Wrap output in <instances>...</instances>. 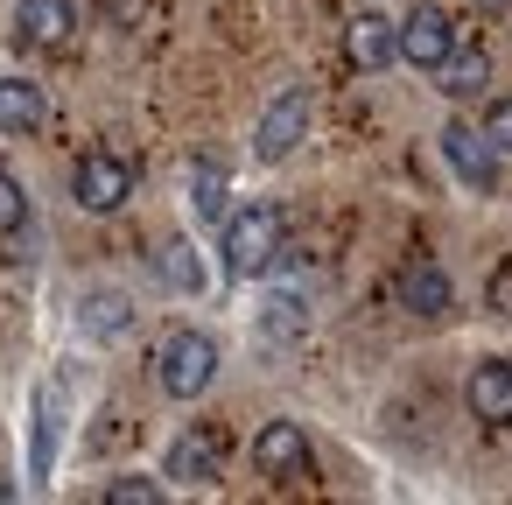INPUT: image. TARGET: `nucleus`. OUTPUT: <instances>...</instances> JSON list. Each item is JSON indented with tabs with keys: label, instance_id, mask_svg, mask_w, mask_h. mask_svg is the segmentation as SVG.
<instances>
[{
	"label": "nucleus",
	"instance_id": "nucleus-1",
	"mask_svg": "<svg viewBox=\"0 0 512 505\" xmlns=\"http://www.w3.org/2000/svg\"><path fill=\"white\" fill-rule=\"evenodd\" d=\"M281 253H288V225L274 204H239L225 218V274L232 281H260Z\"/></svg>",
	"mask_w": 512,
	"mask_h": 505
},
{
	"label": "nucleus",
	"instance_id": "nucleus-2",
	"mask_svg": "<svg viewBox=\"0 0 512 505\" xmlns=\"http://www.w3.org/2000/svg\"><path fill=\"white\" fill-rule=\"evenodd\" d=\"M155 365H162V393H169V400H197V393L218 379V344H211L204 330H176Z\"/></svg>",
	"mask_w": 512,
	"mask_h": 505
},
{
	"label": "nucleus",
	"instance_id": "nucleus-3",
	"mask_svg": "<svg viewBox=\"0 0 512 505\" xmlns=\"http://www.w3.org/2000/svg\"><path fill=\"white\" fill-rule=\"evenodd\" d=\"M435 141H442V162H449V176H456L463 190H498V148L484 141V127L449 120Z\"/></svg>",
	"mask_w": 512,
	"mask_h": 505
},
{
	"label": "nucleus",
	"instance_id": "nucleus-4",
	"mask_svg": "<svg viewBox=\"0 0 512 505\" xmlns=\"http://www.w3.org/2000/svg\"><path fill=\"white\" fill-rule=\"evenodd\" d=\"M302 134H309V92H281L267 113H260V127H253V155L260 162H288L295 148H302Z\"/></svg>",
	"mask_w": 512,
	"mask_h": 505
},
{
	"label": "nucleus",
	"instance_id": "nucleus-5",
	"mask_svg": "<svg viewBox=\"0 0 512 505\" xmlns=\"http://www.w3.org/2000/svg\"><path fill=\"white\" fill-rule=\"evenodd\" d=\"M456 57V22L442 15V8H414L407 22H400V64H414V71H442Z\"/></svg>",
	"mask_w": 512,
	"mask_h": 505
},
{
	"label": "nucleus",
	"instance_id": "nucleus-6",
	"mask_svg": "<svg viewBox=\"0 0 512 505\" xmlns=\"http://www.w3.org/2000/svg\"><path fill=\"white\" fill-rule=\"evenodd\" d=\"M71 197L85 204V211H120L127 197H134V169L120 162V155H85L78 162V176H71Z\"/></svg>",
	"mask_w": 512,
	"mask_h": 505
},
{
	"label": "nucleus",
	"instance_id": "nucleus-7",
	"mask_svg": "<svg viewBox=\"0 0 512 505\" xmlns=\"http://www.w3.org/2000/svg\"><path fill=\"white\" fill-rule=\"evenodd\" d=\"M253 463H260V477H274V484L309 477V435H302V421H267V428L253 435Z\"/></svg>",
	"mask_w": 512,
	"mask_h": 505
},
{
	"label": "nucleus",
	"instance_id": "nucleus-8",
	"mask_svg": "<svg viewBox=\"0 0 512 505\" xmlns=\"http://www.w3.org/2000/svg\"><path fill=\"white\" fill-rule=\"evenodd\" d=\"M463 400H470V414H477L484 428H512V358H484V365L470 372Z\"/></svg>",
	"mask_w": 512,
	"mask_h": 505
},
{
	"label": "nucleus",
	"instance_id": "nucleus-9",
	"mask_svg": "<svg viewBox=\"0 0 512 505\" xmlns=\"http://www.w3.org/2000/svg\"><path fill=\"white\" fill-rule=\"evenodd\" d=\"M344 57H351L358 71H386V64L400 57V22H386V15H351V22H344Z\"/></svg>",
	"mask_w": 512,
	"mask_h": 505
},
{
	"label": "nucleus",
	"instance_id": "nucleus-10",
	"mask_svg": "<svg viewBox=\"0 0 512 505\" xmlns=\"http://www.w3.org/2000/svg\"><path fill=\"white\" fill-rule=\"evenodd\" d=\"M449 302H456V288H449V274H442L435 260H407V267H400V309H407V316L435 323V316H449Z\"/></svg>",
	"mask_w": 512,
	"mask_h": 505
},
{
	"label": "nucleus",
	"instance_id": "nucleus-11",
	"mask_svg": "<svg viewBox=\"0 0 512 505\" xmlns=\"http://www.w3.org/2000/svg\"><path fill=\"white\" fill-rule=\"evenodd\" d=\"M218 470H225V449H218V435L204 421L169 442V477L176 484H218Z\"/></svg>",
	"mask_w": 512,
	"mask_h": 505
},
{
	"label": "nucleus",
	"instance_id": "nucleus-12",
	"mask_svg": "<svg viewBox=\"0 0 512 505\" xmlns=\"http://www.w3.org/2000/svg\"><path fill=\"white\" fill-rule=\"evenodd\" d=\"M15 29H22V43H36V50H64V43L78 36V8H71V0H22V8H15Z\"/></svg>",
	"mask_w": 512,
	"mask_h": 505
},
{
	"label": "nucleus",
	"instance_id": "nucleus-13",
	"mask_svg": "<svg viewBox=\"0 0 512 505\" xmlns=\"http://www.w3.org/2000/svg\"><path fill=\"white\" fill-rule=\"evenodd\" d=\"M78 323H85V337L120 344V337L134 330V302H127V295H113V288H92V295H85V309H78Z\"/></svg>",
	"mask_w": 512,
	"mask_h": 505
},
{
	"label": "nucleus",
	"instance_id": "nucleus-14",
	"mask_svg": "<svg viewBox=\"0 0 512 505\" xmlns=\"http://www.w3.org/2000/svg\"><path fill=\"white\" fill-rule=\"evenodd\" d=\"M43 120H50V106L29 78H0V134H36Z\"/></svg>",
	"mask_w": 512,
	"mask_h": 505
},
{
	"label": "nucleus",
	"instance_id": "nucleus-15",
	"mask_svg": "<svg viewBox=\"0 0 512 505\" xmlns=\"http://www.w3.org/2000/svg\"><path fill=\"white\" fill-rule=\"evenodd\" d=\"M442 78H449V85H442L449 99H477V92L491 85V57H484V50H470V43H456V57L442 64Z\"/></svg>",
	"mask_w": 512,
	"mask_h": 505
},
{
	"label": "nucleus",
	"instance_id": "nucleus-16",
	"mask_svg": "<svg viewBox=\"0 0 512 505\" xmlns=\"http://www.w3.org/2000/svg\"><path fill=\"white\" fill-rule=\"evenodd\" d=\"M190 204H197V218H232L225 211V169L218 162H190Z\"/></svg>",
	"mask_w": 512,
	"mask_h": 505
},
{
	"label": "nucleus",
	"instance_id": "nucleus-17",
	"mask_svg": "<svg viewBox=\"0 0 512 505\" xmlns=\"http://www.w3.org/2000/svg\"><path fill=\"white\" fill-rule=\"evenodd\" d=\"M22 225H29V197H22V183L8 169H0V239H15Z\"/></svg>",
	"mask_w": 512,
	"mask_h": 505
},
{
	"label": "nucleus",
	"instance_id": "nucleus-18",
	"mask_svg": "<svg viewBox=\"0 0 512 505\" xmlns=\"http://www.w3.org/2000/svg\"><path fill=\"white\" fill-rule=\"evenodd\" d=\"M106 505H162V484L155 477H113L106 484Z\"/></svg>",
	"mask_w": 512,
	"mask_h": 505
},
{
	"label": "nucleus",
	"instance_id": "nucleus-19",
	"mask_svg": "<svg viewBox=\"0 0 512 505\" xmlns=\"http://www.w3.org/2000/svg\"><path fill=\"white\" fill-rule=\"evenodd\" d=\"M477 127H484V141H491L498 155H512V99H491Z\"/></svg>",
	"mask_w": 512,
	"mask_h": 505
},
{
	"label": "nucleus",
	"instance_id": "nucleus-20",
	"mask_svg": "<svg viewBox=\"0 0 512 505\" xmlns=\"http://www.w3.org/2000/svg\"><path fill=\"white\" fill-rule=\"evenodd\" d=\"M484 309H491V316H512V253L484 274Z\"/></svg>",
	"mask_w": 512,
	"mask_h": 505
},
{
	"label": "nucleus",
	"instance_id": "nucleus-21",
	"mask_svg": "<svg viewBox=\"0 0 512 505\" xmlns=\"http://www.w3.org/2000/svg\"><path fill=\"white\" fill-rule=\"evenodd\" d=\"M162 274L176 281V288H197V260H190V246L176 239V246H162Z\"/></svg>",
	"mask_w": 512,
	"mask_h": 505
},
{
	"label": "nucleus",
	"instance_id": "nucleus-22",
	"mask_svg": "<svg viewBox=\"0 0 512 505\" xmlns=\"http://www.w3.org/2000/svg\"><path fill=\"white\" fill-rule=\"evenodd\" d=\"M477 8H484V15H512V0H477Z\"/></svg>",
	"mask_w": 512,
	"mask_h": 505
}]
</instances>
